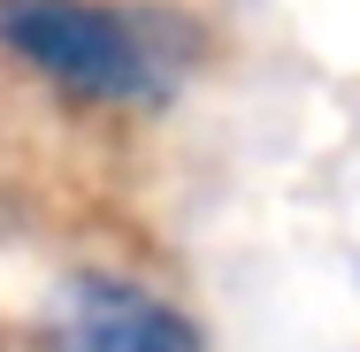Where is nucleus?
<instances>
[{
	"label": "nucleus",
	"mask_w": 360,
	"mask_h": 352,
	"mask_svg": "<svg viewBox=\"0 0 360 352\" xmlns=\"http://www.w3.org/2000/svg\"><path fill=\"white\" fill-rule=\"evenodd\" d=\"M0 46L46 84L108 107H153L176 92L184 70L153 23L108 0H0Z\"/></svg>",
	"instance_id": "1"
},
{
	"label": "nucleus",
	"mask_w": 360,
	"mask_h": 352,
	"mask_svg": "<svg viewBox=\"0 0 360 352\" xmlns=\"http://www.w3.org/2000/svg\"><path fill=\"white\" fill-rule=\"evenodd\" d=\"M46 352H207L200 322L161 291L123 276H84L46 314Z\"/></svg>",
	"instance_id": "2"
}]
</instances>
